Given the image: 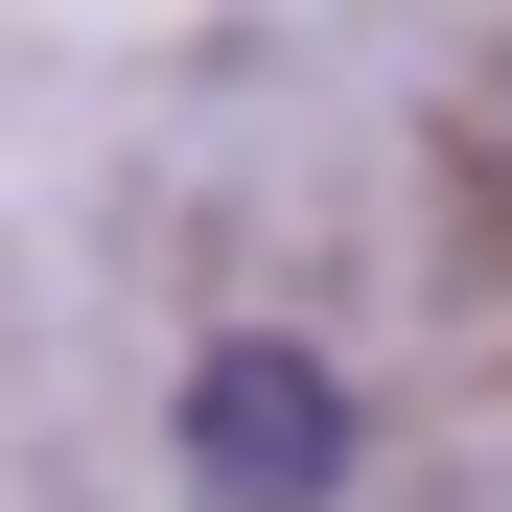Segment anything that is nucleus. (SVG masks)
I'll return each instance as SVG.
<instances>
[{
	"instance_id": "obj_1",
	"label": "nucleus",
	"mask_w": 512,
	"mask_h": 512,
	"mask_svg": "<svg viewBox=\"0 0 512 512\" xmlns=\"http://www.w3.org/2000/svg\"><path fill=\"white\" fill-rule=\"evenodd\" d=\"M163 466H187V512H326V489H350V373L280 350V326H233V350H187Z\"/></svg>"
}]
</instances>
